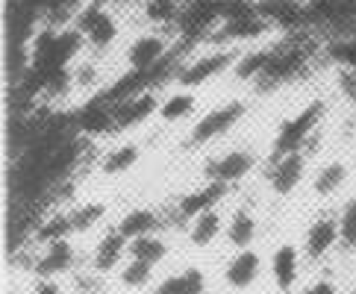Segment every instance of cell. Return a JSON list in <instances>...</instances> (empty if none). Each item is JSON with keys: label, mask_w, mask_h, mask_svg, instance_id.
Segmentation results:
<instances>
[{"label": "cell", "mask_w": 356, "mask_h": 294, "mask_svg": "<svg viewBox=\"0 0 356 294\" xmlns=\"http://www.w3.org/2000/svg\"><path fill=\"white\" fill-rule=\"evenodd\" d=\"M307 174V156L303 153H289V156H280L271 168V191L280 197H289L295 191Z\"/></svg>", "instance_id": "9a60e30c"}, {"label": "cell", "mask_w": 356, "mask_h": 294, "mask_svg": "<svg viewBox=\"0 0 356 294\" xmlns=\"http://www.w3.org/2000/svg\"><path fill=\"white\" fill-rule=\"evenodd\" d=\"M183 3L180 0H145V18L154 27H177Z\"/></svg>", "instance_id": "4316f807"}, {"label": "cell", "mask_w": 356, "mask_h": 294, "mask_svg": "<svg viewBox=\"0 0 356 294\" xmlns=\"http://www.w3.org/2000/svg\"><path fill=\"white\" fill-rule=\"evenodd\" d=\"M71 24L86 35V44L92 50H109L121 35L118 18L100 3H88L86 9H80Z\"/></svg>", "instance_id": "277c9868"}, {"label": "cell", "mask_w": 356, "mask_h": 294, "mask_svg": "<svg viewBox=\"0 0 356 294\" xmlns=\"http://www.w3.org/2000/svg\"><path fill=\"white\" fill-rule=\"evenodd\" d=\"M224 195H227V186L209 180L207 186L188 191V195L180 200V215H183L186 221H192V218H197V215H203V212L218 209V200H221Z\"/></svg>", "instance_id": "ac0fdd59"}, {"label": "cell", "mask_w": 356, "mask_h": 294, "mask_svg": "<svg viewBox=\"0 0 356 294\" xmlns=\"http://www.w3.org/2000/svg\"><path fill=\"white\" fill-rule=\"evenodd\" d=\"M156 227H159V215L154 209H147V206H138V209H130L124 215V218L118 221V233L127 238V241H133V238H142V236H150V233H156Z\"/></svg>", "instance_id": "7402d4cb"}, {"label": "cell", "mask_w": 356, "mask_h": 294, "mask_svg": "<svg viewBox=\"0 0 356 294\" xmlns=\"http://www.w3.org/2000/svg\"><path fill=\"white\" fill-rule=\"evenodd\" d=\"M138 162V145H118L115 150H109L106 156H104V174H109V177H115V174H124V171H130L133 165Z\"/></svg>", "instance_id": "f546056e"}, {"label": "cell", "mask_w": 356, "mask_h": 294, "mask_svg": "<svg viewBox=\"0 0 356 294\" xmlns=\"http://www.w3.org/2000/svg\"><path fill=\"white\" fill-rule=\"evenodd\" d=\"M74 233L71 227V215L68 212H56V215H47V218L35 227V241L42 245H54V241H62Z\"/></svg>", "instance_id": "f1b7e54d"}, {"label": "cell", "mask_w": 356, "mask_h": 294, "mask_svg": "<svg viewBox=\"0 0 356 294\" xmlns=\"http://www.w3.org/2000/svg\"><path fill=\"white\" fill-rule=\"evenodd\" d=\"M271 30V24L265 21L259 12L253 15H241L233 21H221V27L215 30V38L227 42V47H236V44H250V42H259L265 38V33Z\"/></svg>", "instance_id": "30bf717a"}, {"label": "cell", "mask_w": 356, "mask_h": 294, "mask_svg": "<svg viewBox=\"0 0 356 294\" xmlns=\"http://www.w3.org/2000/svg\"><path fill=\"white\" fill-rule=\"evenodd\" d=\"M74 126L77 133L83 136H100V133H109L115 130V115H112V104L104 97V95H95L88 97L86 104L74 112Z\"/></svg>", "instance_id": "ba28073f"}, {"label": "cell", "mask_w": 356, "mask_h": 294, "mask_svg": "<svg viewBox=\"0 0 356 294\" xmlns=\"http://www.w3.org/2000/svg\"><path fill=\"white\" fill-rule=\"evenodd\" d=\"M195 106H197V97H195V92H171L168 97H162L159 118H162L165 124L186 121L188 115L195 112Z\"/></svg>", "instance_id": "cb8c5ba5"}, {"label": "cell", "mask_w": 356, "mask_h": 294, "mask_svg": "<svg viewBox=\"0 0 356 294\" xmlns=\"http://www.w3.org/2000/svg\"><path fill=\"white\" fill-rule=\"evenodd\" d=\"M62 3H65V9L71 12V15H77L80 9H86L88 3H97V0H62Z\"/></svg>", "instance_id": "d590c367"}, {"label": "cell", "mask_w": 356, "mask_h": 294, "mask_svg": "<svg viewBox=\"0 0 356 294\" xmlns=\"http://www.w3.org/2000/svg\"><path fill=\"white\" fill-rule=\"evenodd\" d=\"M353 124H356V97H353Z\"/></svg>", "instance_id": "8d00e7d4"}, {"label": "cell", "mask_w": 356, "mask_h": 294, "mask_svg": "<svg viewBox=\"0 0 356 294\" xmlns=\"http://www.w3.org/2000/svg\"><path fill=\"white\" fill-rule=\"evenodd\" d=\"M221 0H192L186 3L177 21V30L186 38H203L215 35V30L221 27Z\"/></svg>", "instance_id": "8992f818"}, {"label": "cell", "mask_w": 356, "mask_h": 294, "mask_svg": "<svg viewBox=\"0 0 356 294\" xmlns=\"http://www.w3.org/2000/svg\"><path fill=\"white\" fill-rule=\"evenodd\" d=\"M307 65V47L300 44H283V47H274V54L268 59V68L259 76V85H280L298 76Z\"/></svg>", "instance_id": "52a82bcc"}, {"label": "cell", "mask_w": 356, "mask_h": 294, "mask_svg": "<svg viewBox=\"0 0 356 294\" xmlns=\"http://www.w3.org/2000/svg\"><path fill=\"white\" fill-rule=\"evenodd\" d=\"M154 268L150 262H142V259H127L124 268L118 271V279L124 288H145L150 279H154Z\"/></svg>", "instance_id": "4dcf8cb0"}, {"label": "cell", "mask_w": 356, "mask_h": 294, "mask_svg": "<svg viewBox=\"0 0 356 294\" xmlns=\"http://www.w3.org/2000/svg\"><path fill=\"white\" fill-rule=\"evenodd\" d=\"M327 112V104L321 97H315L312 104H307L298 115H291V118L283 121V126H280V133L274 138V159L280 156H289V153H300V147L309 142L315 126L321 124Z\"/></svg>", "instance_id": "6da1fadb"}, {"label": "cell", "mask_w": 356, "mask_h": 294, "mask_svg": "<svg viewBox=\"0 0 356 294\" xmlns=\"http://www.w3.org/2000/svg\"><path fill=\"white\" fill-rule=\"evenodd\" d=\"M339 245L345 250H356V197H350L339 215Z\"/></svg>", "instance_id": "1f68e13d"}, {"label": "cell", "mask_w": 356, "mask_h": 294, "mask_svg": "<svg viewBox=\"0 0 356 294\" xmlns=\"http://www.w3.org/2000/svg\"><path fill=\"white\" fill-rule=\"evenodd\" d=\"M124 256L130 259V241H127L118 229H109V233L97 241V247L92 253V268L97 274H112L124 268Z\"/></svg>", "instance_id": "8fae6325"}, {"label": "cell", "mask_w": 356, "mask_h": 294, "mask_svg": "<svg viewBox=\"0 0 356 294\" xmlns=\"http://www.w3.org/2000/svg\"><path fill=\"white\" fill-rule=\"evenodd\" d=\"M350 294H356V283H353V288H350Z\"/></svg>", "instance_id": "74e56055"}, {"label": "cell", "mask_w": 356, "mask_h": 294, "mask_svg": "<svg viewBox=\"0 0 356 294\" xmlns=\"http://www.w3.org/2000/svg\"><path fill=\"white\" fill-rule=\"evenodd\" d=\"M245 112H248V106L241 104V100H230V104H224V106L209 109L195 124L192 136H188V145H207V142H212V138L230 133L233 126L241 121V115H245Z\"/></svg>", "instance_id": "5b68a950"}, {"label": "cell", "mask_w": 356, "mask_h": 294, "mask_svg": "<svg viewBox=\"0 0 356 294\" xmlns=\"http://www.w3.org/2000/svg\"><path fill=\"white\" fill-rule=\"evenodd\" d=\"M159 106L162 100L156 95V88L150 92H142L136 97H127V100H118L112 104V115H115V130H130V126L147 121L150 115H159Z\"/></svg>", "instance_id": "9c48e42d"}, {"label": "cell", "mask_w": 356, "mask_h": 294, "mask_svg": "<svg viewBox=\"0 0 356 294\" xmlns=\"http://www.w3.org/2000/svg\"><path fill=\"white\" fill-rule=\"evenodd\" d=\"M71 227L74 233H86V229H92L95 224H100V218L106 215V206L104 203H86L80 209H71Z\"/></svg>", "instance_id": "d6a6232c"}, {"label": "cell", "mask_w": 356, "mask_h": 294, "mask_svg": "<svg viewBox=\"0 0 356 294\" xmlns=\"http://www.w3.org/2000/svg\"><path fill=\"white\" fill-rule=\"evenodd\" d=\"M221 233H227V227H224V218L218 209H209L188 221V241H192L195 247H209Z\"/></svg>", "instance_id": "44dd1931"}, {"label": "cell", "mask_w": 356, "mask_h": 294, "mask_svg": "<svg viewBox=\"0 0 356 294\" xmlns=\"http://www.w3.org/2000/svg\"><path fill=\"white\" fill-rule=\"evenodd\" d=\"M339 241V221L324 215V218H315L307 227V236H303V253H307L309 262H321L330 250L336 247Z\"/></svg>", "instance_id": "4fadbf2b"}, {"label": "cell", "mask_w": 356, "mask_h": 294, "mask_svg": "<svg viewBox=\"0 0 356 294\" xmlns=\"http://www.w3.org/2000/svg\"><path fill=\"white\" fill-rule=\"evenodd\" d=\"M253 165H257V159H253L250 150H230L207 165V177L215 183L230 186V183H238L241 177H248L253 171Z\"/></svg>", "instance_id": "7c38bea8"}, {"label": "cell", "mask_w": 356, "mask_h": 294, "mask_svg": "<svg viewBox=\"0 0 356 294\" xmlns=\"http://www.w3.org/2000/svg\"><path fill=\"white\" fill-rule=\"evenodd\" d=\"M33 294H65V288H62L56 279H35Z\"/></svg>", "instance_id": "e575fe53"}, {"label": "cell", "mask_w": 356, "mask_h": 294, "mask_svg": "<svg viewBox=\"0 0 356 294\" xmlns=\"http://www.w3.org/2000/svg\"><path fill=\"white\" fill-rule=\"evenodd\" d=\"M238 59V50L236 47H218V50H209V54H200L195 59L183 62V65H177L174 71V83L186 88V92H192V88H200L207 85L209 80H215V76H221L227 68L233 71Z\"/></svg>", "instance_id": "7a4b0ae2"}, {"label": "cell", "mask_w": 356, "mask_h": 294, "mask_svg": "<svg viewBox=\"0 0 356 294\" xmlns=\"http://www.w3.org/2000/svg\"><path fill=\"white\" fill-rule=\"evenodd\" d=\"M345 180H348V165L336 159V162H327L324 168L315 174L312 188H315V195L330 197V195H336V191L345 186Z\"/></svg>", "instance_id": "484cf974"}, {"label": "cell", "mask_w": 356, "mask_h": 294, "mask_svg": "<svg viewBox=\"0 0 356 294\" xmlns=\"http://www.w3.org/2000/svg\"><path fill=\"white\" fill-rule=\"evenodd\" d=\"M74 268V245L68 238L54 241V245H44V250L39 253V259L33 262V274L39 279H56L59 274H65Z\"/></svg>", "instance_id": "5bb4252c"}, {"label": "cell", "mask_w": 356, "mask_h": 294, "mask_svg": "<svg viewBox=\"0 0 356 294\" xmlns=\"http://www.w3.org/2000/svg\"><path fill=\"white\" fill-rule=\"evenodd\" d=\"M253 238H257V218L248 209H236L230 224H227V241L236 250H250Z\"/></svg>", "instance_id": "603a6c76"}, {"label": "cell", "mask_w": 356, "mask_h": 294, "mask_svg": "<svg viewBox=\"0 0 356 294\" xmlns=\"http://www.w3.org/2000/svg\"><path fill=\"white\" fill-rule=\"evenodd\" d=\"M154 294H207V277L200 268H186L180 274H168L159 279Z\"/></svg>", "instance_id": "d6986e66"}, {"label": "cell", "mask_w": 356, "mask_h": 294, "mask_svg": "<svg viewBox=\"0 0 356 294\" xmlns=\"http://www.w3.org/2000/svg\"><path fill=\"white\" fill-rule=\"evenodd\" d=\"M259 271H262V259L257 250H238L236 256L230 259L224 271V279L227 286L236 288V291H248L253 283L259 279Z\"/></svg>", "instance_id": "2e32d148"}, {"label": "cell", "mask_w": 356, "mask_h": 294, "mask_svg": "<svg viewBox=\"0 0 356 294\" xmlns=\"http://www.w3.org/2000/svg\"><path fill=\"white\" fill-rule=\"evenodd\" d=\"M327 59H333L339 68L356 71V33H339L327 42L324 47Z\"/></svg>", "instance_id": "d4e9b609"}, {"label": "cell", "mask_w": 356, "mask_h": 294, "mask_svg": "<svg viewBox=\"0 0 356 294\" xmlns=\"http://www.w3.org/2000/svg\"><path fill=\"white\" fill-rule=\"evenodd\" d=\"M165 256H168V245H165V238H159L156 233L130 241V259H142V262H150V265H159Z\"/></svg>", "instance_id": "83f0119b"}, {"label": "cell", "mask_w": 356, "mask_h": 294, "mask_svg": "<svg viewBox=\"0 0 356 294\" xmlns=\"http://www.w3.org/2000/svg\"><path fill=\"white\" fill-rule=\"evenodd\" d=\"M274 54V47H248L241 50L236 65H233V76L238 83H259V76L268 68V59Z\"/></svg>", "instance_id": "ffe728a7"}, {"label": "cell", "mask_w": 356, "mask_h": 294, "mask_svg": "<svg viewBox=\"0 0 356 294\" xmlns=\"http://www.w3.org/2000/svg\"><path fill=\"white\" fill-rule=\"evenodd\" d=\"M168 54H171V38L159 33V30H150L136 35L130 44H127V71L133 74H156L168 65Z\"/></svg>", "instance_id": "3957f363"}, {"label": "cell", "mask_w": 356, "mask_h": 294, "mask_svg": "<svg viewBox=\"0 0 356 294\" xmlns=\"http://www.w3.org/2000/svg\"><path fill=\"white\" fill-rule=\"evenodd\" d=\"M303 294H339V288H336L333 279H315V283H309L303 288Z\"/></svg>", "instance_id": "836d02e7"}, {"label": "cell", "mask_w": 356, "mask_h": 294, "mask_svg": "<svg viewBox=\"0 0 356 294\" xmlns=\"http://www.w3.org/2000/svg\"><path fill=\"white\" fill-rule=\"evenodd\" d=\"M271 277H274V286L277 291L289 294L291 288L298 286V277H300V253L295 245H280L271 256Z\"/></svg>", "instance_id": "e0dca14e"}]
</instances>
